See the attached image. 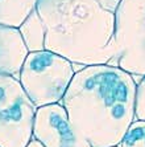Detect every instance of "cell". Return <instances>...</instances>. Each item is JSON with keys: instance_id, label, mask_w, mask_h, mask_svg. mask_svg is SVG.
<instances>
[{"instance_id": "1", "label": "cell", "mask_w": 145, "mask_h": 147, "mask_svg": "<svg viewBox=\"0 0 145 147\" xmlns=\"http://www.w3.org/2000/svg\"><path fill=\"white\" fill-rule=\"evenodd\" d=\"M135 77L116 65L77 70L61 105L67 119L91 147L119 146L136 121Z\"/></svg>"}, {"instance_id": "2", "label": "cell", "mask_w": 145, "mask_h": 147, "mask_svg": "<svg viewBox=\"0 0 145 147\" xmlns=\"http://www.w3.org/2000/svg\"><path fill=\"white\" fill-rule=\"evenodd\" d=\"M120 0H38L36 12L45 31V51L73 65L115 61V23Z\"/></svg>"}, {"instance_id": "3", "label": "cell", "mask_w": 145, "mask_h": 147, "mask_svg": "<svg viewBox=\"0 0 145 147\" xmlns=\"http://www.w3.org/2000/svg\"><path fill=\"white\" fill-rule=\"evenodd\" d=\"M75 74L74 66L62 56L49 51L29 52L19 81L36 107L61 103Z\"/></svg>"}, {"instance_id": "4", "label": "cell", "mask_w": 145, "mask_h": 147, "mask_svg": "<svg viewBox=\"0 0 145 147\" xmlns=\"http://www.w3.org/2000/svg\"><path fill=\"white\" fill-rule=\"evenodd\" d=\"M116 66L145 76V0H120L115 23Z\"/></svg>"}, {"instance_id": "5", "label": "cell", "mask_w": 145, "mask_h": 147, "mask_svg": "<svg viewBox=\"0 0 145 147\" xmlns=\"http://www.w3.org/2000/svg\"><path fill=\"white\" fill-rule=\"evenodd\" d=\"M36 111L19 78L0 74V147H27L33 137Z\"/></svg>"}, {"instance_id": "6", "label": "cell", "mask_w": 145, "mask_h": 147, "mask_svg": "<svg viewBox=\"0 0 145 147\" xmlns=\"http://www.w3.org/2000/svg\"><path fill=\"white\" fill-rule=\"evenodd\" d=\"M32 138L44 147H91L73 129L61 103L38 107Z\"/></svg>"}, {"instance_id": "7", "label": "cell", "mask_w": 145, "mask_h": 147, "mask_svg": "<svg viewBox=\"0 0 145 147\" xmlns=\"http://www.w3.org/2000/svg\"><path fill=\"white\" fill-rule=\"evenodd\" d=\"M29 55L19 28L0 25V74H20Z\"/></svg>"}, {"instance_id": "8", "label": "cell", "mask_w": 145, "mask_h": 147, "mask_svg": "<svg viewBox=\"0 0 145 147\" xmlns=\"http://www.w3.org/2000/svg\"><path fill=\"white\" fill-rule=\"evenodd\" d=\"M38 0H0V25L20 28L36 11Z\"/></svg>"}, {"instance_id": "9", "label": "cell", "mask_w": 145, "mask_h": 147, "mask_svg": "<svg viewBox=\"0 0 145 147\" xmlns=\"http://www.w3.org/2000/svg\"><path fill=\"white\" fill-rule=\"evenodd\" d=\"M19 29L29 52H38L45 49V31L36 11L28 17Z\"/></svg>"}, {"instance_id": "10", "label": "cell", "mask_w": 145, "mask_h": 147, "mask_svg": "<svg viewBox=\"0 0 145 147\" xmlns=\"http://www.w3.org/2000/svg\"><path fill=\"white\" fill-rule=\"evenodd\" d=\"M119 147H145V122L135 121L120 142Z\"/></svg>"}, {"instance_id": "11", "label": "cell", "mask_w": 145, "mask_h": 147, "mask_svg": "<svg viewBox=\"0 0 145 147\" xmlns=\"http://www.w3.org/2000/svg\"><path fill=\"white\" fill-rule=\"evenodd\" d=\"M136 121L145 122V76L138 81L136 86V105H135Z\"/></svg>"}, {"instance_id": "12", "label": "cell", "mask_w": 145, "mask_h": 147, "mask_svg": "<svg viewBox=\"0 0 145 147\" xmlns=\"http://www.w3.org/2000/svg\"><path fill=\"white\" fill-rule=\"evenodd\" d=\"M27 147H44V146H42L38 140H36V139H33V138H32V140L29 142V144H28Z\"/></svg>"}, {"instance_id": "13", "label": "cell", "mask_w": 145, "mask_h": 147, "mask_svg": "<svg viewBox=\"0 0 145 147\" xmlns=\"http://www.w3.org/2000/svg\"><path fill=\"white\" fill-rule=\"evenodd\" d=\"M115 147H119V146H115Z\"/></svg>"}]
</instances>
